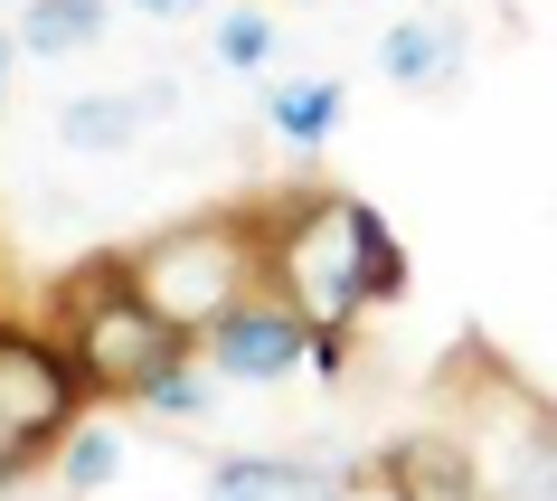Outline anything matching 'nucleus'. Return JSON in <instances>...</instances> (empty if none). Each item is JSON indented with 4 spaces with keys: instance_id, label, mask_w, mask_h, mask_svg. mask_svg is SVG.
<instances>
[{
    "instance_id": "f257e3e1",
    "label": "nucleus",
    "mask_w": 557,
    "mask_h": 501,
    "mask_svg": "<svg viewBox=\"0 0 557 501\" xmlns=\"http://www.w3.org/2000/svg\"><path fill=\"white\" fill-rule=\"evenodd\" d=\"M264 284L312 331H350L369 303L407 284V256L379 228V208L331 190V199H284V218H264Z\"/></svg>"
},
{
    "instance_id": "f03ea898",
    "label": "nucleus",
    "mask_w": 557,
    "mask_h": 501,
    "mask_svg": "<svg viewBox=\"0 0 557 501\" xmlns=\"http://www.w3.org/2000/svg\"><path fill=\"white\" fill-rule=\"evenodd\" d=\"M123 274H133V294H143L151 313H171L180 331H218L236 303L264 284V228H246V218H199V228L151 236Z\"/></svg>"
},
{
    "instance_id": "7ed1b4c3",
    "label": "nucleus",
    "mask_w": 557,
    "mask_h": 501,
    "mask_svg": "<svg viewBox=\"0 0 557 501\" xmlns=\"http://www.w3.org/2000/svg\"><path fill=\"white\" fill-rule=\"evenodd\" d=\"M66 351L86 369V388H114V398H143L151 379H171L180 351H189V331L171 313H151L133 294V274H95L86 294H76V331H66Z\"/></svg>"
},
{
    "instance_id": "20e7f679",
    "label": "nucleus",
    "mask_w": 557,
    "mask_h": 501,
    "mask_svg": "<svg viewBox=\"0 0 557 501\" xmlns=\"http://www.w3.org/2000/svg\"><path fill=\"white\" fill-rule=\"evenodd\" d=\"M76 398H86L76 351L29 341V331H0V473L38 464V454L76 426Z\"/></svg>"
},
{
    "instance_id": "39448f33",
    "label": "nucleus",
    "mask_w": 557,
    "mask_h": 501,
    "mask_svg": "<svg viewBox=\"0 0 557 501\" xmlns=\"http://www.w3.org/2000/svg\"><path fill=\"white\" fill-rule=\"evenodd\" d=\"M302 359H312V322L284 294H246L227 322L208 331V369L236 388H274V379H294Z\"/></svg>"
},
{
    "instance_id": "423d86ee",
    "label": "nucleus",
    "mask_w": 557,
    "mask_h": 501,
    "mask_svg": "<svg viewBox=\"0 0 557 501\" xmlns=\"http://www.w3.org/2000/svg\"><path fill=\"white\" fill-rule=\"evenodd\" d=\"M350 464H302V454H227L208 473V501H350Z\"/></svg>"
},
{
    "instance_id": "0eeeda50",
    "label": "nucleus",
    "mask_w": 557,
    "mask_h": 501,
    "mask_svg": "<svg viewBox=\"0 0 557 501\" xmlns=\"http://www.w3.org/2000/svg\"><path fill=\"white\" fill-rule=\"evenodd\" d=\"M379 66H387V86H407V95H444L454 76H463V29L454 20H397V29L379 38Z\"/></svg>"
},
{
    "instance_id": "6e6552de",
    "label": "nucleus",
    "mask_w": 557,
    "mask_h": 501,
    "mask_svg": "<svg viewBox=\"0 0 557 501\" xmlns=\"http://www.w3.org/2000/svg\"><path fill=\"white\" fill-rule=\"evenodd\" d=\"M387 492L397 501H482V473L454 436H407L387 454Z\"/></svg>"
},
{
    "instance_id": "1a4fd4ad",
    "label": "nucleus",
    "mask_w": 557,
    "mask_h": 501,
    "mask_svg": "<svg viewBox=\"0 0 557 501\" xmlns=\"http://www.w3.org/2000/svg\"><path fill=\"white\" fill-rule=\"evenodd\" d=\"M151 105H171V86H151V95H76V105H58V133L76 151H133V133H143Z\"/></svg>"
},
{
    "instance_id": "9d476101",
    "label": "nucleus",
    "mask_w": 557,
    "mask_h": 501,
    "mask_svg": "<svg viewBox=\"0 0 557 501\" xmlns=\"http://www.w3.org/2000/svg\"><path fill=\"white\" fill-rule=\"evenodd\" d=\"M264 123H274L294 151L331 143V123H341V86H331V76H284V86H264Z\"/></svg>"
},
{
    "instance_id": "9b49d317",
    "label": "nucleus",
    "mask_w": 557,
    "mask_h": 501,
    "mask_svg": "<svg viewBox=\"0 0 557 501\" xmlns=\"http://www.w3.org/2000/svg\"><path fill=\"white\" fill-rule=\"evenodd\" d=\"M10 38H20L29 58H76V48L104 38V0H29Z\"/></svg>"
},
{
    "instance_id": "f8f14e48",
    "label": "nucleus",
    "mask_w": 557,
    "mask_h": 501,
    "mask_svg": "<svg viewBox=\"0 0 557 501\" xmlns=\"http://www.w3.org/2000/svg\"><path fill=\"white\" fill-rule=\"evenodd\" d=\"M482 501H557V426H529L510 444L500 482H482Z\"/></svg>"
},
{
    "instance_id": "ddd939ff",
    "label": "nucleus",
    "mask_w": 557,
    "mask_h": 501,
    "mask_svg": "<svg viewBox=\"0 0 557 501\" xmlns=\"http://www.w3.org/2000/svg\"><path fill=\"white\" fill-rule=\"evenodd\" d=\"M114 473H123V436H104V426H66V454H58L66 492H104Z\"/></svg>"
},
{
    "instance_id": "4468645a",
    "label": "nucleus",
    "mask_w": 557,
    "mask_h": 501,
    "mask_svg": "<svg viewBox=\"0 0 557 501\" xmlns=\"http://www.w3.org/2000/svg\"><path fill=\"white\" fill-rule=\"evenodd\" d=\"M218 58H227L236 76H256V66L274 58V20H264V10H227V20H218Z\"/></svg>"
},
{
    "instance_id": "2eb2a0df",
    "label": "nucleus",
    "mask_w": 557,
    "mask_h": 501,
    "mask_svg": "<svg viewBox=\"0 0 557 501\" xmlns=\"http://www.w3.org/2000/svg\"><path fill=\"white\" fill-rule=\"evenodd\" d=\"M133 407H161V416H208V407H218V379H199V369L180 359L171 379H151L143 398H133Z\"/></svg>"
},
{
    "instance_id": "dca6fc26",
    "label": "nucleus",
    "mask_w": 557,
    "mask_h": 501,
    "mask_svg": "<svg viewBox=\"0 0 557 501\" xmlns=\"http://www.w3.org/2000/svg\"><path fill=\"white\" fill-rule=\"evenodd\" d=\"M133 10H151V20H199V0H133Z\"/></svg>"
},
{
    "instance_id": "f3484780",
    "label": "nucleus",
    "mask_w": 557,
    "mask_h": 501,
    "mask_svg": "<svg viewBox=\"0 0 557 501\" xmlns=\"http://www.w3.org/2000/svg\"><path fill=\"white\" fill-rule=\"evenodd\" d=\"M10 48H20V38H0V95H10Z\"/></svg>"
},
{
    "instance_id": "a211bd4d",
    "label": "nucleus",
    "mask_w": 557,
    "mask_h": 501,
    "mask_svg": "<svg viewBox=\"0 0 557 501\" xmlns=\"http://www.w3.org/2000/svg\"><path fill=\"white\" fill-rule=\"evenodd\" d=\"M0 501H10V473H0Z\"/></svg>"
},
{
    "instance_id": "6ab92c4d",
    "label": "nucleus",
    "mask_w": 557,
    "mask_h": 501,
    "mask_svg": "<svg viewBox=\"0 0 557 501\" xmlns=\"http://www.w3.org/2000/svg\"><path fill=\"white\" fill-rule=\"evenodd\" d=\"M425 10H435V0H425Z\"/></svg>"
}]
</instances>
